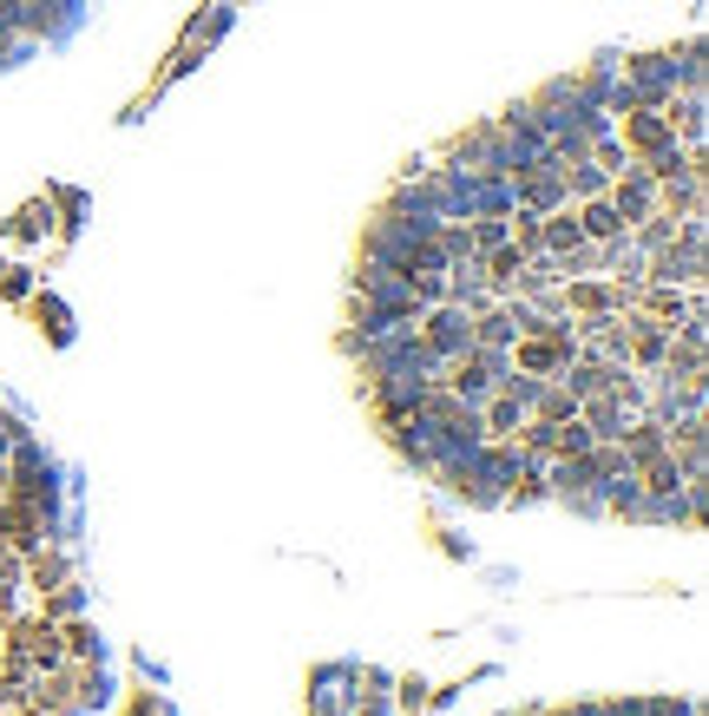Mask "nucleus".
Listing matches in <instances>:
<instances>
[{
  "label": "nucleus",
  "instance_id": "nucleus-1",
  "mask_svg": "<svg viewBox=\"0 0 709 716\" xmlns=\"http://www.w3.org/2000/svg\"><path fill=\"white\" fill-rule=\"evenodd\" d=\"M584 237H598V244H611V237H624V217L611 211V204H584V224H578Z\"/></svg>",
  "mask_w": 709,
  "mask_h": 716
},
{
  "label": "nucleus",
  "instance_id": "nucleus-3",
  "mask_svg": "<svg viewBox=\"0 0 709 716\" xmlns=\"http://www.w3.org/2000/svg\"><path fill=\"white\" fill-rule=\"evenodd\" d=\"M13 13H20V0H0V26H7V20H13Z\"/></svg>",
  "mask_w": 709,
  "mask_h": 716
},
{
  "label": "nucleus",
  "instance_id": "nucleus-2",
  "mask_svg": "<svg viewBox=\"0 0 709 716\" xmlns=\"http://www.w3.org/2000/svg\"><path fill=\"white\" fill-rule=\"evenodd\" d=\"M427 704V684L421 677H408V684H401V710H421Z\"/></svg>",
  "mask_w": 709,
  "mask_h": 716
}]
</instances>
